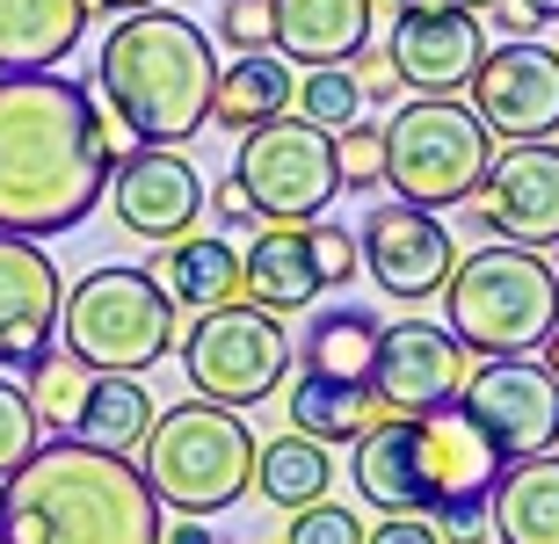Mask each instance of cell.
I'll list each match as a JSON object with an SVG mask.
<instances>
[{"instance_id":"obj_43","label":"cell","mask_w":559,"mask_h":544,"mask_svg":"<svg viewBox=\"0 0 559 544\" xmlns=\"http://www.w3.org/2000/svg\"><path fill=\"white\" fill-rule=\"evenodd\" d=\"M516 8H531L538 22H559V0H516Z\"/></svg>"},{"instance_id":"obj_25","label":"cell","mask_w":559,"mask_h":544,"mask_svg":"<svg viewBox=\"0 0 559 544\" xmlns=\"http://www.w3.org/2000/svg\"><path fill=\"white\" fill-rule=\"evenodd\" d=\"M407 421H415V414H385L378 428H364V436L349 443V486H356V501H364V508H385V516H421Z\"/></svg>"},{"instance_id":"obj_9","label":"cell","mask_w":559,"mask_h":544,"mask_svg":"<svg viewBox=\"0 0 559 544\" xmlns=\"http://www.w3.org/2000/svg\"><path fill=\"white\" fill-rule=\"evenodd\" d=\"M233 182L248 189V204L262 210V226H312V218H328V204L342 196L334 138L312 131L306 117H276V124L240 138Z\"/></svg>"},{"instance_id":"obj_8","label":"cell","mask_w":559,"mask_h":544,"mask_svg":"<svg viewBox=\"0 0 559 544\" xmlns=\"http://www.w3.org/2000/svg\"><path fill=\"white\" fill-rule=\"evenodd\" d=\"M290 327L248 298H233L218 313H197V327L182 335V377L189 392L211 399V407H233V414H248L262 399L284 392L290 377Z\"/></svg>"},{"instance_id":"obj_3","label":"cell","mask_w":559,"mask_h":544,"mask_svg":"<svg viewBox=\"0 0 559 544\" xmlns=\"http://www.w3.org/2000/svg\"><path fill=\"white\" fill-rule=\"evenodd\" d=\"M109 124L139 138V146H189L211 124V87H218V59L211 37L175 8H139L117 15L95 59Z\"/></svg>"},{"instance_id":"obj_19","label":"cell","mask_w":559,"mask_h":544,"mask_svg":"<svg viewBox=\"0 0 559 544\" xmlns=\"http://www.w3.org/2000/svg\"><path fill=\"white\" fill-rule=\"evenodd\" d=\"M378 0H270V51L298 73L312 65H349L371 44Z\"/></svg>"},{"instance_id":"obj_2","label":"cell","mask_w":559,"mask_h":544,"mask_svg":"<svg viewBox=\"0 0 559 544\" xmlns=\"http://www.w3.org/2000/svg\"><path fill=\"white\" fill-rule=\"evenodd\" d=\"M167 508L153 501L139 458L44 436L0 480V544H160Z\"/></svg>"},{"instance_id":"obj_41","label":"cell","mask_w":559,"mask_h":544,"mask_svg":"<svg viewBox=\"0 0 559 544\" xmlns=\"http://www.w3.org/2000/svg\"><path fill=\"white\" fill-rule=\"evenodd\" d=\"M160 544H226V537H218V530H211L204 516H175V530H167Z\"/></svg>"},{"instance_id":"obj_38","label":"cell","mask_w":559,"mask_h":544,"mask_svg":"<svg viewBox=\"0 0 559 544\" xmlns=\"http://www.w3.org/2000/svg\"><path fill=\"white\" fill-rule=\"evenodd\" d=\"M364 544H443L429 516H385L378 530H364Z\"/></svg>"},{"instance_id":"obj_31","label":"cell","mask_w":559,"mask_h":544,"mask_svg":"<svg viewBox=\"0 0 559 544\" xmlns=\"http://www.w3.org/2000/svg\"><path fill=\"white\" fill-rule=\"evenodd\" d=\"M44 443V421H37V407H29V392H22L15 377L0 371V480L15 472L29 450Z\"/></svg>"},{"instance_id":"obj_6","label":"cell","mask_w":559,"mask_h":544,"mask_svg":"<svg viewBox=\"0 0 559 544\" xmlns=\"http://www.w3.org/2000/svg\"><path fill=\"white\" fill-rule=\"evenodd\" d=\"M385 182L415 210H457L473 204L495 168V131L479 124L457 95H415L385 117Z\"/></svg>"},{"instance_id":"obj_44","label":"cell","mask_w":559,"mask_h":544,"mask_svg":"<svg viewBox=\"0 0 559 544\" xmlns=\"http://www.w3.org/2000/svg\"><path fill=\"white\" fill-rule=\"evenodd\" d=\"M545 371H552V385H559V327L545 335Z\"/></svg>"},{"instance_id":"obj_18","label":"cell","mask_w":559,"mask_h":544,"mask_svg":"<svg viewBox=\"0 0 559 544\" xmlns=\"http://www.w3.org/2000/svg\"><path fill=\"white\" fill-rule=\"evenodd\" d=\"M465 385V349L429 319H393L378 335V363H371V392L385 399V414H429L443 399H457Z\"/></svg>"},{"instance_id":"obj_4","label":"cell","mask_w":559,"mask_h":544,"mask_svg":"<svg viewBox=\"0 0 559 544\" xmlns=\"http://www.w3.org/2000/svg\"><path fill=\"white\" fill-rule=\"evenodd\" d=\"M443 335L465 356H531L559 327V276L538 247H473L443 283Z\"/></svg>"},{"instance_id":"obj_24","label":"cell","mask_w":559,"mask_h":544,"mask_svg":"<svg viewBox=\"0 0 559 544\" xmlns=\"http://www.w3.org/2000/svg\"><path fill=\"white\" fill-rule=\"evenodd\" d=\"M487 530L501 544H559V450L501 464L487 494Z\"/></svg>"},{"instance_id":"obj_28","label":"cell","mask_w":559,"mask_h":544,"mask_svg":"<svg viewBox=\"0 0 559 544\" xmlns=\"http://www.w3.org/2000/svg\"><path fill=\"white\" fill-rule=\"evenodd\" d=\"M290 428L312 443H356L364 428H378L385 421V399L371 392V385H328V377H306V371H290Z\"/></svg>"},{"instance_id":"obj_46","label":"cell","mask_w":559,"mask_h":544,"mask_svg":"<svg viewBox=\"0 0 559 544\" xmlns=\"http://www.w3.org/2000/svg\"><path fill=\"white\" fill-rule=\"evenodd\" d=\"M385 8H415V0H385Z\"/></svg>"},{"instance_id":"obj_34","label":"cell","mask_w":559,"mask_h":544,"mask_svg":"<svg viewBox=\"0 0 559 544\" xmlns=\"http://www.w3.org/2000/svg\"><path fill=\"white\" fill-rule=\"evenodd\" d=\"M290 544H364V516L334 501H312L290 516Z\"/></svg>"},{"instance_id":"obj_40","label":"cell","mask_w":559,"mask_h":544,"mask_svg":"<svg viewBox=\"0 0 559 544\" xmlns=\"http://www.w3.org/2000/svg\"><path fill=\"white\" fill-rule=\"evenodd\" d=\"M487 15H495V29L509 44H523V37H538V15H531V8H516V0H495V8H487Z\"/></svg>"},{"instance_id":"obj_5","label":"cell","mask_w":559,"mask_h":544,"mask_svg":"<svg viewBox=\"0 0 559 544\" xmlns=\"http://www.w3.org/2000/svg\"><path fill=\"white\" fill-rule=\"evenodd\" d=\"M139 472L153 486V501L175 508V516H218L254 486V428L233 407H211V399H182L153 414L139 443Z\"/></svg>"},{"instance_id":"obj_15","label":"cell","mask_w":559,"mask_h":544,"mask_svg":"<svg viewBox=\"0 0 559 544\" xmlns=\"http://www.w3.org/2000/svg\"><path fill=\"white\" fill-rule=\"evenodd\" d=\"M103 196L117 204V226H124L131 240H153V247L197 232V218H204V174L189 168L175 146H131L124 160L109 168Z\"/></svg>"},{"instance_id":"obj_45","label":"cell","mask_w":559,"mask_h":544,"mask_svg":"<svg viewBox=\"0 0 559 544\" xmlns=\"http://www.w3.org/2000/svg\"><path fill=\"white\" fill-rule=\"evenodd\" d=\"M457 8H465V15H487V8H495V0H457Z\"/></svg>"},{"instance_id":"obj_37","label":"cell","mask_w":559,"mask_h":544,"mask_svg":"<svg viewBox=\"0 0 559 544\" xmlns=\"http://www.w3.org/2000/svg\"><path fill=\"white\" fill-rule=\"evenodd\" d=\"M349 73H356V87H364V102H371V95H400V73H393V59H385L378 44H364V51H356Z\"/></svg>"},{"instance_id":"obj_20","label":"cell","mask_w":559,"mask_h":544,"mask_svg":"<svg viewBox=\"0 0 559 544\" xmlns=\"http://www.w3.org/2000/svg\"><path fill=\"white\" fill-rule=\"evenodd\" d=\"M320 269H312V247H306V226H262L248 232V254H240V298L262 305V313L290 319L320 305Z\"/></svg>"},{"instance_id":"obj_32","label":"cell","mask_w":559,"mask_h":544,"mask_svg":"<svg viewBox=\"0 0 559 544\" xmlns=\"http://www.w3.org/2000/svg\"><path fill=\"white\" fill-rule=\"evenodd\" d=\"M334 168H342V189H378L385 182V131L364 117L349 131H334Z\"/></svg>"},{"instance_id":"obj_14","label":"cell","mask_w":559,"mask_h":544,"mask_svg":"<svg viewBox=\"0 0 559 544\" xmlns=\"http://www.w3.org/2000/svg\"><path fill=\"white\" fill-rule=\"evenodd\" d=\"M479 232H495L509 247H559V146L531 138V146H495V168L465 204Z\"/></svg>"},{"instance_id":"obj_47","label":"cell","mask_w":559,"mask_h":544,"mask_svg":"<svg viewBox=\"0 0 559 544\" xmlns=\"http://www.w3.org/2000/svg\"><path fill=\"white\" fill-rule=\"evenodd\" d=\"M552 276H559V247H552Z\"/></svg>"},{"instance_id":"obj_16","label":"cell","mask_w":559,"mask_h":544,"mask_svg":"<svg viewBox=\"0 0 559 544\" xmlns=\"http://www.w3.org/2000/svg\"><path fill=\"white\" fill-rule=\"evenodd\" d=\"M385 59H393L400 87H415V95H457V87L473 81V65L487 59V29L457 0H415V8H400Z\"/></svg>"},{"instance_id":"obj_35","label":"cell","mask_w":559,"mask_h":544,"mask_svg":"<svg viewBox=\"0 0 559 544\" xmlns=\"http://www.w3.org/2000/svg\"><path fill=\"white\" fill-rule=\"evenodd\" d=\"M218 37L240 51H270V0H226L218 8Z\"/></svg>"},{"instance_id":"obj_27","label":"cell","mask_w":559,"mask_h":544,"mask_svg":"<svg viewBox=\"0 0 559 544\" xmlns=\"http://www.w3.org/2000/svg\"><path fill=\"white\" fill-rule=\"evenodd\" d=\"M145 428H153V392H145L139 377H117V371H87V392L66 421V436L73 443H95V450H124L139 458Z\"/></svg>"},{"instance_id":"obj_1","label":"cell","mask_w":559,"mask_h":544,"mask_svg":"<svg viewBox=\"0 0 559 544\" xmlns=\"http://www.w3.org/2000/svg\"><path fill=\"white\" fill-rule=\"evenodd\" d=\"M109 109L66 73H0V232L59 240L87 226L117 168Z\"/></svg>"},{"instance_id":"obj_33","label":"cell","mask_w":559,"mask_h":544,"mask_svg":"<svg viewBox=\"0 0 559 544\" xmlns=\"http://www.w3.org/2000/svg\"><path fill=\"white\" fill-rule=\"evenodd\" d=\"M306 247H312V269H320V283L328 291H342L364 262H356V232L349 226H334V218H312L306 226Z\"/></svg>"},{"instance_id":"obj_17","label":"cell","mask_w":559,"mask_h":544,"mask_svg":"<svg viewBox=\"0 0 559 544\" xmlns=\"http://www.w3.org/2000/svg\"><path fill=\"white\" fill-rule=\"evenodd\" d=\"M59 262L44 254V240H15L0 232V371H29L37 356H51L59 341Z\"/></svg>"},{"instance_id":"obj_39","label":"cell","mask_w":559,"mask_h":544,"mask_svg":"<svg viewBox=\"0 0 559 544\" xmlns=\"http://www.w3.org/2000/svg\"><path fill=\"white\" fill-rule=\"evenodd\" d=\"M436 537L443 544H479L487 537V508H443V516H429Z\"/></svg>"},{"instance_id":"obj_7","label":"cell","mask_w":559,"mask_h":544,"mask_svg":"<svg viewBox=\"0 0 559 544\" xmlns=\"http://www.w3.org/2000/svg\"><path fill=\"white\" fill-rule=\"evenodd\" d=\"M59 341L87 371L145 377L175 356V305L145 269H87L81 283H66Z\"/></svg>"},{"instance_id":"obj_22","label":"cell","mask_w":559,"mask_h":544,"mask_svg":"<svg viewBox=\"0 0 559 544\" xmlns=\"http://www.w3.org/2000/svg\"><path fill=\"white\" fill-rule=\"evenodd\" d=\"M87 0H0V73H59L87 37Z\"/></svg>"},{"instance_id":"obj_42","label":"cell","mask_w":559,"mask_h":544,"mask_svg":"<svg viewBox=\"0 0 559 544\" xmlns=\"http://www.w3.org/2000/svg\"><path fill=\"white\" fill-rule=\"evenodd\" d=\"M87 8H103V15H139V8H160V0H87Z\"/></svg>"},{"instance_id":"obj_26","label":"cell","mask_w":559,"mask_h":544,"mask_svg":"<svg viewBox=\"0 0 559 544\" xmlns=\"http://www.w3.org/2000/svg\"><path fill=\"white\" fill-rule=\"evenodd\" d=\"M290 65L276 59V51H240L233 65H218V87H211V124L226 131H262L276 124V117H290Z\"/></svg>"},{"instance_id":"obj_10","label":"cell","mask_w":559,"mask_h":544,"mask_svg":"<svg viewBox=\"0 0 559 544\" xmlns=\"http://www.w3.org/2000/svg\"><path fill=\"white\" fill-rule=\"evenodd\" d=\"M457 407L487 428V443L501 450V464L559 450V385H552V371L531 363V356L473 363L465 385H457Z\"/></svg>"},{"instance_id":"obj_11","label":"cell","mask_w":559,"mask_h":544,"mask_svg":"<svg viewBox=\"0 0 559 544\" xmlns=\"http://www.w3.org/2000/svg\"><path fill=\"white\" fill-rule=\"evenodd\" d=\"M465 109H473L495 138H509V146L552 138L559 131V51L538 44V37L487 44V59H479L473 81H465Z\"/></svg>"},{"instance_id":"obj_29","label":"cell","mask_w":559,"mask_h":544,"mask_svg":"<svg viewBox=\"0 0 559 544\" xmlns=\"http://www.w3.org/2000/svg\"><path fill=\"white\" fill-rule=\"evenodd\" d=\"M328 486H334V458H328V443H312L298 436V428H284L276 443H254V494L270 508H312V501H328Z\"/></svg>"},{"instance_id":"obj_21","label":"cell","mask_w":559,"mask_h":544,"mask_svg":"<svg viewBox=\"0 0 559 544\" xmlns=\"http://www.w3.org/2000/svg\"><path fill=\"white\" fill-rule=\"evenodd\" d=\"M145 276L167 291L175 313H218V305L240 298V254H233L226 232H182V240H167L160 262Z\"/></svg>"},{"instance_id":"obj_23","label":"cell","mask_w":559,"mask_h":544,"mask_svg":"<svg viewBox=\"0 0 559 544\" xmlns=\"http://www.w3.org/2000/svg\"><path fill=\"white\" fill-rule=\"evenodd\" d=\"M378 335L385 319L371 305H320L298 335V371L306 377H328V385H371V363H378Z\"/></svg>"},{"instance_id":"obj_36","label":"cell","mask_w":559,"mask_h":544,"mask_svg":"<svg viewBox=\"0 0 559 544\" xmlns=\"http://www.w3.org/2000/svg\"><path fill=\"white\" fill-rule=\"evenodd\" d=\"M204 204H211V218H218V226H226V232H262V210L248 204V189L233 182V174H226V182H218V189H211Z\"/></svg>"},{"instance_id":"obj_30","label":"cell","mask_w":559,"mask_h":544,"mask_svg":"<svg viewBox=\"0 0 559 544\" xmlns=\"http://www.w3.org/2000/svg\"><path fill=\"white\" fill-rule=\"evenodd\" d=\"M290 117H306L312 131H349L356 117H364V87H356L349 65H312L306 81L290 87Z\"/></svg>"},{"instance_id":"obj_12","label":"cell","mask_w":559,"mask_h":544,"mask_svg":"<svg viewBox=\"0 0 559 544\" xmlns=\"http://www.w3.org/2000/svg\"><path fill=\"white\" fill-rule=\"evenodd\" d=\"M356 262H364V276H371L385 298L421 305V298H436L443 283H451L457 240H451V226H443L436 210H415V204L393 196V204L364 210V226H356Z\"/></svg>"},{"instance_id":"obj_13","label":"cell","mask_w":559,"mask_h":544,"mask_svg":"<svg viewBox=\"0 0 559 544\" xmlns=\"http://www.w3.org/2000/svg\"><path fill=\"white\" fill-rule=\"evenodd\" d=\"M407 443H415V501L421 516H443V508H487L501 480V450L487 443L457 399L429 407V414L407 421Z\"/></svg>"}]
</instances>
